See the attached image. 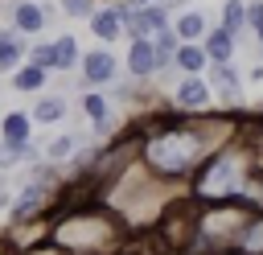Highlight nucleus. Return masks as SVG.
<instances>
[{
	"label": "nucleus",
	"instance_id": "nucleus-8",
	"mask_svg": "<svg viewBox=\"0 0 263 255\" xmlns=\"http://www.w3.org/2000/svg\"><path fill=\"white\" fill-rule=\"evenodd\" d=\"M168 25V8L164 0L156 4H140V8H127V25H123V37H152L156 29Z\"/></svg>",
	"mask_w": 263,
	"mask_h": 255
},
{
	"label": "nucleus",
	"instance_id": "nucleus-14",
	"mask_svg": "<svg viewBox=\"0 0 263 255\" xmlns=\"http://www.w3.org/2000/svg\"><path fill=\"white\" fill-rule=\"evenodd\" d=\"M201 45H205L210 62H226V58H234V49H238V37H234L230 29H222V25H214V29L201 37Z\"/></svg>",
	"mask_w": 263,
	"mask_h": 255
},
{
	"label": "nucleus",
	"instance_id": "nucleus-4",
	"mask_svg": "<svg viewBox=\"0 0 263 255\" xmlns=\"http://www.w3.org/2000/svg\"><path fill=\"white\" fill-rule=\"evenodd\" d=\"M119 70H123V62H119L107 45H99V49L82 53V62H78V74H82V82H86V86H111V82L119 78Z\"/></svg>",
	"mask_w": 263,
	"mask_h": 255
},
{
	"label": "nucleus",
	"instance_id": "nucleus-17",
	"mask_svg": "<svg viewBox=\"0 0 263 255\" xmlns=\"http://www.w3.org/2000/svg\"><path fill=\"white\" fill-rule=\"evenodd\" d=\"M218 25H222V29H230L234 37H238V33H247V0H222Z\"/></svg>",
	"mask_w": 263,
	"mask_h": 255
},
{
	"label": "nucleus",
	"instance_id": "nucleus-18",
	"mask_svg": "<svg viewBox=\"0 0 263 255\" xmlns=\"http://www.w3.org/2000/svg\"><path fill=\"white\" fill-rule=\"evenodd\" d=\"M82 144V136H74V132H66V136H58V140H49L45 144V160H53V165H66L70 160V152Z\"/></svg>",
	"mask_w": 263,
	"mask_h": 255
},
{
	"label": "nucleus",
	"instance_id": "nucleus-3",
	"mask_svg": "<svg viewBox=\"0 0 263 255\" xmlns=\"http://www.w3.org/2000/svg\"><path fill=\"white\" fill-rule=\"evenodd\" d=\"M205 78H210V86H214V99H218L226 111H238V107H242V74H238V66H234V58L210 62V66H205Z\"/></svg>",
	"mask_w": 263,
	"mask_h": 255
},
{
	"label": "nucleus",
	"instance_id": "nucleus-19",
	"mask_svg": "<svg viewBox=\"0 0 263 255\" xmlns=\"http://www.w3.org/2000/svg\"><path fill=\"white\" fill-rule=\"evenodd\" d=\"M25 62H33V66H45V70H53V41H41V37H33V45H29Z\"/></svg>",
	"mask_w": 263,
	"mask_h": 255
},
{
	"label": "nucleus",
	"instance_id": "nucleus-6",
	"mask_svg": "<svg viewBox=\"0 0 263 255\" xmlns=\"http://www.w3.org/2000/svg\"><path fill=\"white\" fill-rule=\"evenodd\" d=\"M123 70H127L132 78H140V82H152V78H156L160 62H156V45H152V37H127Z\"/></svg>",
	"mask_w": 263,
	"mask_h": 255
},
{
	"label": "nucleus",
	"instance_id": "nucleus-22",
	"mask_svg": "<svg viewBox=\"0 0 263 255\" xmlns=\"http://www.w3.org/2000/svg\"><path fill=\"white\" fill-rule=\"evenodd\" d=\"M21 255H70V251H66V247H58V243H53V239L45 234L41 243H33V247H25Z\"/></svg>",
	"mask_w": 263,
	"mask_h": 255
},
{
	"label": "nucleus",
	"instance_id": "nucleus-23",
	"mask_svg": "<svg viewBox=\"0 0 263 255\" xmlns=\"http://www.w3.org/2000/svg\"><path fill=\"white\" fill-rule=\"evenodd\" d=\"M12 193H16V189H12V181H8V173L0 169V210H4L8 202H12Z\"/></svg>",
	"mask_w": 263,
	"mask_h": 255
},
{
	"label": "nucleus",
	"instance_id": "nucleus-20",
	"mask_svg": "<svg viewBox=\"0 0 263 255\" xmlns=\"http://www.w3.org/2000/svg\"><path fill=\"white\" fill-rule=\"evenodd\" d=\"M247 33L259 41L263 49V0H247Z\"/></svg>",
	"mask_w": 263,
	"mask_h": 255
},
{
	"label": "nucleus",
	"instance_id": "nucleus-16",
	"mask_svg": "<svg viewBox=\"0 0 263 255\" xmlns=\"http://www.w3.org/2000/svg\"><path fill=\"white\" fill-rule=\"evenodd\" d=\"M29 115H33V123H62L66 119V95H41Z\"/></svg>",
	"mask_w": 263,
	"mask_h": 255
},
{
	"label": "nucleus",
	"instance_id": "nucleus-13",
	"mask_svg": "<svg viewBox=\"0 0 263 255\" xmlns=\"http://www.w3.org/2000/svg\"><path fill=\"white\" fill-rule=\"evenodd\" d=\"M49 41H53V70H62V74L78 70V62H82L78 37H74V33H58V37H49Z\"/></svg>",
	"mask_w": 263,
	"mask_h": 255
},
{
	"label": "nucleus",
	"instance_id": "nucleus-7",
	"mask_svg": "<svg viewBox=\"0 0 263 255\" xmlns=\"http://www.w3.org/2000/svg\"><path fill=\"white\" fill-rule=\"evenodd\" d=\"M8 25L21 33V37H41L45 33V25H49V16H45V4L41 0H12L8 4Z\"/></svg>",
	"mask_w": 263,
	"mask_h": 255
},
{
	"label": "nucleus",
	"instance_id": "nucleus-21",
	"mask_svg": "<svg viewBox=\"0 0 263 255\" xmlns=\"http://www.w3.org/2000/svg\"><path fill=\"white\" fill-rule=\"evenodd\" d=\"M58 8H62L70 21H86V16L99 8V0H58Z\"/></svg>",
	"mask_w": 263,
	"mask_h": 255
},
{
	"label": "nucleus",
	"instance_id": "nucleus-9",
	"mask_svg": "<svg viewBox=\"0 0 263 255\" xmlns=\"http://www.w3.org/2000/svg\"><path fill=\"white\" fill-rule=\"evenodd\" d=\"M0 140H4L8 148L33 144V115H29V111H4V115H0Z\"/></svg>",
	"mask_w": 263,
	"mask_h": 255
},
{
	"label": "nucleus",
	"instance_id": "nucleus-25",
	"mask_svg": "<svg viewBox=\"0 0 263 255\" xmlns=\"http://www.w3.org/2000/svg\"><path fill=\"white\" fill-rule=\"evenodd\" d=\"M127 4H132V8H140V4H156V0H127Z\"/></svg>",
	"mask_w": 263,
	"mask_h": 255
},
{
	"label": "nucleus",
	"instance_id": "nucleus-2",
	"mask_svg": "<svg viewBox=\"0 0 263 255\" xmlns=\"http://www.w3.org/2000/svg\"><path fill=\"white\" fill-rule=\"evenodd\" d=\"M168 103H173L177 111H185V115H201V111L214 107V86H210L205 74H181Z\"/></svg>",
	"mask_w": 263,
	"mask_h": 255
},
{
	"label": "nucleus",
	"instance_id": "nucleus-26",
	"mask_svg": "<svg viewBox=\"0 0 263 255\" xmlns=\"http://www.w3.org/2000/svg\"><path fill=\"white\" fill-rule=\"evenodd\" d=\"M226 255H234V251H226Z\"/></svg>",
	"mask_w": 263,
	"mask_h": 255
},
{
	"label": "nucleus",
	"instance_id": "nucleus-1",
	"mask_svg": "<svg viewBox=\"0 0 263 255\" xmlns=\"http://www.w3.org/2000/svg\"><path fill=\"white\" fill-rule=\"evenodd\" d=\"M58 247H66L70 255H123L127 251V239L132 230L123 226V218L107 206V202H82V206H70L66 214L49 218V230H45Z\"/></svg>",
	"mask_w": 263,
	"mask_h": 255
},
{
	"label": "nucleus",
	"instance_id": "nucleus-15",
	"mask_svg": "<svg viewBox=\"0 0 263 255\" xmlns=\"http://www.w3.org/2000/svg\"><path fill=\"white\" fill-rule=\"evenodd\" d=\"M173 29H177V37H181V41H201V37L210 33V21H205V12H197V8H185V12H177Z\"/></svg>",
	"mask_w": 263,
	"mask_h": 255
},
{
	"label": "nucleus",
	"instance_id": "nucleus-5",
	"mask_svg": "<svg viewBox=\"0 0 263 255\" xmlns=\"http://www.w3.org/2000/svg\"><path fill=\"white\" fill-rule=\"evenodd\" d=\"M127 8H132L127 0H119V4H99V8L86 16L95 41H103V45L119 41V37H123V25H127Z\"/></svg>",
	"mask_w": 263,
	"mask_h": 255
},
{
	"label": "nucleus",
	"instance_id": "nucleus-24",
	"mask_svg": "<svg viewBox=\"0 0 263 255\" xmlns=\"http://www.w3.org/2000/svg\"><path fill=\"white\" fill-rule=\"evenodd\" d=\"M251 82H263V62H255V66H251Z\"/></svg>",
	"mask_w": 263,
	"mask_h": 255
},
{
	"label": "nucleus",
	"instance_id": "nucleus-10",
	"mask_svg": "<svg viewBox=\"0 0 263 255\" xmlns=\"http://www.w3.org/2000/svg\"><path fill=\"white\" fill-rule=\"evenodd\" d=\"M25 53H29V37H21L12 25L0 29V74H12L25 62Z\"/></svg>",
	"mask_w": 263,
	"mask_h": 255
},
{
	"label": "nucleus",
	"instance_id": "nucleus-11",
	"mask_svg": "<svg viewBox=\"0 0 263 255\" xmlns=\"http://www.w3.org/2000/svg\"><path fill=\"white\" fill-rule=\"evenodd\" d=\"M45 78H49V70H45V66H33V62H21V66L8 74V82H12L16 95H41V90H45Z\"/></svg>",
	"mask_w": 263,
	"mask_h": 255
},
{
	"label": "nucleus",
	"instance_id": "nucleus-12",
	"mask_svg": "<svg viewBox=\"0 0 263 255\" xmlns=\"http://www.w3.org/2000/svg\"><path fill=\"white\" fill-rule=\"evenodd\" d=\"M173 66H177L181 74H205L210 53H205V45H201V41H181V45H177V53H173Z\"/></svg>",
	"mask_w": 263,
	"mask_h": 255
}]
</instances>
